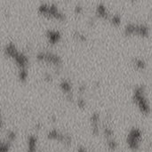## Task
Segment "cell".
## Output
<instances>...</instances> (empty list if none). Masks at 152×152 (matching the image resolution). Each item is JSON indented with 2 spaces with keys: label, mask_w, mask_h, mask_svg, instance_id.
I'll list each match as a JSON object with an SVG mask.
<instances>
[{
  "label": "cell",
  "mask_w": 152,
  "mask_h": 152,
  "mask_svg": "<svg viewBox=\"0 0 152 152\" xmlns=\"http://www.w3.org/2000/svg\"><path fill=\"white\" fill-rule=\"evenodd\" d=\"M4 53L12 59L18 68V78L21 82H25L28 77L29 59L27 53L20 50L14 42H7L4 46Z\"/></svg>",
  "instance_id": "6da1fadb"
},
{
  "label": "cell",
  "mask_w": 152,
  "mask_h": 152,
  "mask_svg": "<svg viewBox=\"0 0 152 152\" xmlns=\"http://www.w3.org/2000/svg\"><path fill=\"white\" fill-rule=\"evenodd\" d=\"M132 99L142 114L148 115L151 112V105L147 96L145 85L140 84L134 87L132 92Z\"/></svg>",
  "instance_id": "7a4b0ae2"
},
{
  "label": "cell",
  "mask_w": 152,
  "mask_h": 152,
  "mask_svg": "<svg viewBox=\"0 0 152 152\" xmlns=\"http://www.w3.org/2000/svg\"><path fill=\"white\" fill-rule=\"evenodd\" d=\"M37 12L49 18H53L58 20H65L66 13L54 3L42 2L37 6Z\"/></svg>",
  "instance_id": "3957f363"
},
{
  "label": "cell",
  "mask_w": 152,
  "mask_h": 152,
  "mask_svg": "<svg viewBox=\"0 0 152 152\" xmlns=\"http://www.w3.org/2000/svg\"><path fill=\"white\" fill-rule=\"evenodd\" d=\"M123 33L125 36L127 37L137 35L142 37H148L151 34V27L144 22L130 21L125 25L123 28Z\"/></svg>",
  "instance_id": "277c9868"
},
{
  "label": "cell",
  "mask_w": 152,
  "mask_h": 152,
  "mask_svg": "<svg viewBox=\"0 0 152 152\" xmlns=\"http://www.w3.org/2000/svg\"><path fill=\"white\" fill-rule=\"evenodd\" d=\"M142 135L143 133L140 127L133 126L130 128L126 134V142L127 144V147L132 151H138L141 149L142 142Z\"/></svg>",
  "instance_id": "5b68a950"
},
{
  "label": "cell",
  "mask_w": 152,
  "mask_h": 152,
  "mask_svg": "<svg viewBox=\"0 0 152 152\" xmlns=\"http://www.w3.org/2000/svg\"><path fill=\"white\" fill-rule=\"evenodd\" d=\"M36 59L38 61L49 63L53 67L59 69L62 64V58L60 54L48 51V50H40L36 53Z\"/></svg>",
  "instance_id": "8992f818"
},
{
  "label": "cell",
  "mask_w": 152,
  "mask_h": 152,
  "mask_svg": "<svg viewBox=\"0 0 152 152\" xmlns=\"http://www.w3.org/2000/svg\"><path fill=\"white\" fill-rule=\"evenodd\" d=\"M46 137L49 140L57 141L65 146H69L72 143V136L69 134L63 133L57 128L49 129L46 133Z\"/></svg>",
  "instance_id": "52a82bcc"
},
{
  "label": "cell",
  "mask_w": 152,
  "mask_h": 152,
  "mask_svg": "<svg viewBox=\"0 0 152 152\" xmlns=\"http://www.w3.org/2000/svg\"><path fill=\"white\" fill-rule=\"evenodd\" d=\"M59 87L65 94V97L69 101L74 100V94H73V86L72 82L69 78H61L59 83Z\"/></svg>",
  "instance_id": "ba28073f"
},
{
  "label": "cell",
  "mask_w": 152,
  "mask_h": 152,
  "mask_svg": "<svg viewBox=\"0 0 152 152\" xmlns=\"http://www.w3.org/2000/svg\"><path fill=\"white\" fill-rule=\"evenodd\" d=\"M100 118H101V115H100V112L97 111V110H94V111H93L90 114L89 121H90L91 132L95 136L99 135L100 134V132H101V128H100Z\"/></svg>",
  "instance_id": "9c48e42d"
},
{
  "label": "cell",
  "mask_w": 152,
  "mask_h": 152,
  "mask_svg": "<svg viewBox=\"0 0 152 152\" xmlns=\"http://www.w3.org/2000/svg\"><path fill=\"white\" fill-rule=\"evenodd\" d=\"M45 35L47 39V42L52 45L59 43L61 39V33L59 29L47 28L45 32Z\"/></svg>",
  "instance_id": "30bf717a"
},
{
  "label": "cell",
  "mask_w": 152,
  "mask_h": 152,
  "mask_svg": "<svg viewBox=\"0 0 152 152\" xmlns=\"http://www.w3.org/2000/svg\"><path fill=\"white\" fill-rule=\"evenodd\" d=\"M95 14L102 18V19H110V13L107 8V6L103 4V3H99L97 4L96 7H95Z\"/></svg>",
  "instance_id": "8fae6325"
},
{
  "label": "cell",
  "mask_w": 152,
  "mask_h": 152,
  "mask_svg": "<svg viewBox=\"0 0 152 152\" xmlns=\"http://www.w3.org/2000/svg\"><path fill=\"white\" fill-rule=\"evenodd\" d=\"M132 63L134 66V68L138 70H144L147 68V61H145V59L142 57H133Z\"/></svg>",
  "instance_id": "7c38bea8"
},
{
  "label": "cell",
  "mask_w": 152,
  "mask_h": 152,
  "mask_svg": "<svg viewBox=\"0 0 152 152\" xmlns=\"http://www.w3.org/2000/svg\"><path fill=\"white\" fill-rule=\"evenodd\" d=\"M37 136L36 134H29L27 139V151H35L37 150Z\"/></svg>",
  "instance_id": "4fadbf2b"
},
{
  "label": "cell",
  "mask_w": 152,
  "mask_h": 152,
  "mask_svg": "<svg viewBox=\"0 0 152 152\" xmlns=\"http://www.w3.org/2000/svg\"><path fill=\"white\" fill-rule=\"evenodd\" d=\"M106 145L110 151L115 152L118 147V142L115 137H111V138L106 139Z\"/></svg>",
  "instance_id": "5bb4252c"
},
{
  "label": "cell",
  "mask_w": 152,
  "mask_h": 152,
  "mask_svg": "<svg viewBox=\"0 0 152 152\" xmlns=\"http://www.w3.org/2000/svg\"><path fill=\"white\" fill-rule=\"evenodd\" d=\"M102 133H103V135H104L105 140H106V139H109V138H111V137H115V136H114V130H113V128L110 126V124H108V123H105V124L103 125Z\"/></svg>",
  "instance_id": "9a60e30c"
},
{
  "label": "cell",
  "mask_w": 152,
  "mask_h": 152,
  "mask_svg": "<svg viewBox=\"0 0 152 152\" xmlns=\"http://www.w3.org/2000/svg\"><path fill=\"white\" fill-rule=\"evenodd\" d=\"M73 37L76 38L77 40H78L79 42H86L88 39L87 35L78 29H75L73 31Z\"/></svg>",
  "instance_id": "2e32d148"
},
{
  "label": "cell",
  "mask_w": 152,
  "mask_h": 152,
  "mask_svg": "<svg viewBox=\"0 0 152 152\" xmlns=\"http://www.w3.org/2000/svg\"><path fill=\"white\" fill-rule=\"evenodd\" d=\"M109 20L112 25L119 26L121 24V21H122V17L119 13H113V14H110V17Z\"/></svg>",
  "instance_id": "e0dca14e"
},
{
  "label": "cell",
  "mask_w": 152,
  "mask_h": 152,
  "mask_svg": "<svg viewBox=\"0 0 152 152\" xmlns=\"http://www.w3.org/2000/svg\"><path fill=\"white\" fill-rule=\"evenodd\" d=\"M12 148V142L7 140H3L0 142V152H9Z\"/></svg>",
  "instance_id": "ac0fdd59"
},
{
  "label": "cell",
  "mask_w": 152,
  "mask_h": 152,
  "mask_svg": "<svg viewBox=\"0 0 152 152\" xmlns=\"http://www.w3.org/2000/svg\"><path fill=\"white\" fill-rule=\"evenodd\" d=\"M17 137V134L14 130H8L6 133V139L7 141H9L10 142H12L13 141H15Z\"/></svg>",
  "instance_id": "d6986e66"
},
{
  "label": "cell",
  "mask_w": 152,
  "mask_h": 152,
  "mask_svg": "<svg viewBox=\"0 0 152 152\" xmlns=\"http://www.w3.org/2000/svg\"><path fill=\"white\" fill-rule=\"evenodd\" d=\"M76 102H77V104L78 108H80V109H84L86 106V99H85V97L83 95H78Z\"/></svg>",
  "instance_id": "ffe728a7"
},
{
  "label": "cell",
  "mask_w": 152,
  "mask_h": 152,
  "mask_svg": "<svg viewBox=\"0 0 152 152\" xmlns=\"http://www.w3.org/2000/svg\"><path fill=\"white\" fill-rule=\"evenodd\" d=\"M84 12V7L80 4H77L74 6V12L76 14H80Z\"/></svg>",
  "instance_id": "44dd1931"
},
{
  "label": "cell",
  "mask_w": 152,
  "mask_h": 152,
  "mask_svg": "<svg viewBox=\"0 0 152 152\" xmlns=\"http://www.w3.org/2000/svg\"><path fill=\"white\" fill-rule=\"evenodd\" d=\"M43 77H44V79H45V81H52V80H53V75H52V73H50L49 71L44 72Z\"/></svg>",
  "instance_id": "7402d4cb"
},
{
  "label": "cell",
  "mask_w": 152,
  "mask_h": 152,
  "mask_svg": "<svg viewBox=\"0 0 152 152\" xmlns=\"http://www.w3.org/2000/svg\"><path fill=\"white\" fill-rule=\"evenodd\" d=\"M86 84H80L79 86H78V93H79V95H83L84 94V93L86 92Z\"/></svg>",
  "instance_id": "603a6c76"
},
{
  "label": "cell",
  "mask_w": 152,
  "mask_h": 152,
  "mask_svg": "<svg viewBox=\"0 0 152 152\" xmlns=\"http://www.w3.org/2000/svg\"><path fill=\"white\" fill-rule=\"evenodd\" d=\"M77 152H90V151H89V150H88L87 148H86L85 146L80 145V146H78V147H77Z\"/></svg>",
  "instance_id": "cb8c5ba5"
},
{
  "label": "cell",
  "mask_w": 152,
  "mask_h": 152,
  "mask_svg": "<svg viewBox=\"0 0 152 152\" xmlns=\"http://www.w3.org/2000/svg\"><path fill=\"white\" fill-rule=\"evenodd\" d=\"M94 23H95V20H94V18H93V17H90V18L88 19L87 24H88L90 27H93V26L94 25Z\"/></svg>",
  "instance_id": "d4e9b609"
}]
</instances>
